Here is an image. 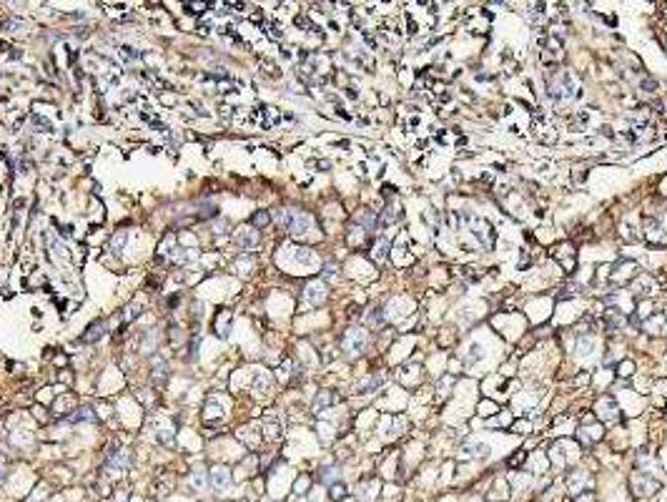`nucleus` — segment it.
Here are the masks:
<instances>
[{"mask_svg": "<svg viewBox=\"0 0 667 502\" xmlns=\"http://www.w3.org/2000/svg\"><path fill=\"white\" fill-rule=\"evenodd\" d=\"M572 96V78L567 70H552L549 73V83H547V98L555 101V103H562Z\"/></svg>", "mask_w": 667, "mask_h": 502, "instance_id": "nucleus-1", "label": "nucleus"}, {"mask_svg": "<svg viewBox=\"0 0 667 502\" xmlns=\"http://www.w3.org/2000/svg\"><path fill=\"white\" fill-rule=\"evenodd\" d=\"M279 226L284 231H289V234H306L311 226V216L304 211H296V209H284V211H279Z\"/></svg>", "mask_w": 667, "mask_h": 502, "instance_id": "nucleus-2", "label": "nucleus"}, {"mask_svg": "<svg viewBox=\"0 0 667 502\" xmlns=\"http://www.w3.org/2000/svg\"><path fill=\"white\" fill-rule=\"evenodd\" d=\"M464 223H466V231L472 234L482 246H492L494 244V228L487 219H479V216H472V214H464Z\"/></svg>", "mask_w": 667, "mask_h": 502, "instance_id": "nucleus-3", "label": "nucleus"}, {"mask_svg": "<svg viewBox=\"0 0 667 502\" xmlns=\"http://www.w3.org/2000/svg\"><path fill=\"white\" fill-rule=\"evenodd\" d=\"M341 346H344V352H349V354H361L364 346H366V332L364 329H349L341 336Z\"/></svg>", "mask_w": 667, "mask_h": 502, "instance_id": "nucleus-4", "label": "nucleus"}, {"mask_svg": "<svg viewBox=\"0 0 667 502\" xmlns=\"http://www.w3.org/2000/svg\"><path fill=\"white\" fill-rule=\"evenodd\" d=\"M645 239H647V244H655V246H662V244H667V231L662 228V223L657 221V219H645Z\"/></svg>", "mask_w": 667, "mask_h": 502, "instance_id": "nucleus-5", "label": "nucleus"}, {"mask_svg": "<svg viewBox=\"0 0 667 502\" xmlns=\"http://www.w3.org/2000/svg\"><path fill=\"white\" fill-rule=\"evenodd\" d=\"M233 241L239 244V249L251 251V249H256V246H258V231H256L254 226H244V228H239V231H236V236H233Z\"/></svg>", "mask_w": 667, "mask_h": 502, "instance_id": "nucleus-6", "label": "nucleus"}, {"mask_svg": "<svg viewBox=\"0 0 667 502\" xmlns=\"http://www.w3.org/2000/svg\"><path fill=\"white\" fill-rule=\"evenodd\" d=\"M228 482H231V475H228L226 467H213V470H211V485H213L216 490L228 487Z\"/></svg>", "mask_w": 667, "mask_h": 502, "instance_id": "nucleus-7", "label": "nucleus"}, {"mask_svg": "<svg viewBox=\"0 0 667 502\" xmlns=\"http://www.w3.org/2000/svg\"><path fill=\"white\" fill-rule=\"evenodd\" d=\"M324 299H326V291H324V286L319 281H313V284L306 286V301L308 304H321Z\"/></svg>", "mask_w": 667, "mask_h": 502, "instance_id": "nucleus-8", "label": "nucleus"}, {"mask_svg": "<svg viewBox=\"0 0 667 502\" xmlns=\"http://www.w3.org/2000/svg\"><path fill=\"white\" fill-rule=\"evenodd\" d=\"M228 332H231V312H228V309H223V312L216 317V334L228 336Z\"/></svg>", "mask_w": 667, "mask_h": 502, "instance_id": "nucleus-9", "label": "nucleus"}, {"mask_svg": "<svg viewBox=\"0 0 667 502\" xmlns=\"http://www.w3.org/2000/svg\"><path fill=\"white\" fill-rule=\"evenodd\" d=\"M464 454H469V457H487L489 454V445H484V442H466L464 445Z\"/></svg>", "mask_w": 667, "mask_h": 502, "instance_id": "nucleus-10", "label": "nucleus"}, {"mask_svg": "<svg viewBox=\"0 0 667 502\" xmlns=\"http://www.w3.org/2000/svg\"><path fill=\"white\" fill-rule=\"evenodd\" d=\"M70 419H73V422H93V419H96V412H93L91 407H78L75 414H73Z\"/></svg>", "mask_w": 667, "mask_h": 502, "instance_id": "nucleus-11", "label": "nucleus"}, {"mask_svg": "<svg viewBox=\"0 0 667 502\" xmlns=\"http://www.w3.org/2000/svg\"><path fill=\"white\" fill-rule=\"evenodd\" d=\"M101 336H103V322H96V324L88 327V334H83L81 341H96V339H101Z\"/></svg>", "mask_w": 667, "mask_h": 502, "instance_id": "nucleus-12", "label": "nucleus"}, {"mask_svg": "<svg viewBox=\"0 0 667 502\" xmlns=\"http://www.w3.org/2000/svg\"><path fill=\"white\" fill-rule=\"evenodd\" d=\"M268 223H271L268 211H256V214L251 216V226H254V228H263V226H268Z\"/></svg>", "mask_w": 667, "mask_h": 502, "instance_id": "nucleus-13", "label": "nucleus"}, {"mask_svg": "<svg viewBox=\"0 0 667 502\" xmlns=\"http://www.w3.org/2000/svg\"><path fill=\"white\" fill-rule=\"evenodd\" d=\"M386 254H389V241H386V239H379V241H376V246H374V254H371V256H374V261H384V259H386Z\"/></svg>", "mask_w": 667, "mask_h": 502, "instance_id": "nucleus-14", "label": "nucleus"}, {"mask_svg": "<svg viewBox=\"0 0 667 502\" xmlns=\"http://www.w3.org/2000/svg\"><path fill=\"white\" fill-rule=\"evenodd\" d=\"M357 221H359V223H364L366 228H374V226H376V216H374V211H366V209H364V211H359Z\"/></svg>", "mask_w": 667, "mask_h": 502, "instance_id": "nucleus-15", "label": "nucleus"}, {"mask_svg": "<svg viewBox=\"0 0 667 502\" xmlns=\"http://www.w3.org/2000/svg\"><path fill=\"white\" fill-rule=\"evenodd\" d=\"M331 402H334V394H331V392H321V394L316 397V402H313V412H319V409L329 407Z\"/></svg>", "mask_w": 667, "mask_h": 502, "instance_id": "nucleus-16", "label": "nucleus"}, {"mask_svg": "<svg viewBox=\"0 0 667 502\" xmlns=\"http://www.w3.org/2000/svg\"><path fill=\"white\" fill-rule=\"evenodd\" d=\"M191 485H193L196 490H201V487L206 485V475H204V470H196V472L191 475Z\"/></svg>", "mask_w": 667, "mask_h": 502, "instance_id": "nucleus-17", "label": "nucleus"}, {"mask_svg": "<svg viewBox=\"0 0 667 502\" xmlns=\"http://www.w3.org/2000/svg\"><path fill=\"white\" fill-rule=\"evenodd\" d=\"M344 495H346V487L339 482V485H331V500H344Z\"/></svg>", "mask_w": 667, "mask_h": 502, "instance_id": "nucleus-18", "label": "nucleus"}, {"mask_svg": "<svg viewBox=\"0 0 667 502\" xmlns=\"http://www.w3.org/2000/svg\"><path fill=\"white\" fill-rule=\"evenodd\" d=\"M281 25L279 23H268V38H281Z\"/></svg>", "mask_w": 667, "mask_h": 502, "instance_id": "nucleus-19", "label": "nucleus"}, {"mask_svg": "<svg viewBox=\"0 0 667 502\" xmlns=\"http://www.w3.org/2000/svg\"><path fill=\"white\" fill-rule=\"evenodd\" d=\"M632 369H635L632 362H622V364H619V374H632Z\"/></svg>", "mask_w": 667, "mask_h": 502, "instance_id": "nucleus-20", "label": "nucleus"}, {"mask_svg": "<svg viewBox=\"0 0 667 502\" xmlns=\"http://www.w3.org/2000/svg\"><path fill=\"white\" fill-rule=\"evenodd\" d=\"M334 274H336V266H334V264H326V266H324V277H326V279H331Z\"/></svg>", "mask_w": 667, "mask_h": 502, "instance_id": "nucleus-21", "label": "nucleus"}, {"mask_svg": "<svg viewBox=\"0 0 667 502\" xmlns=\"http://www.w3.org/2000/svg\"><path fill=\"white\" fill-rule=\"evenodd\" d=\"M574 294H577V286H572V284H569V286H564V289H562V294H560V296L564 299V296H574Z\"/></svg>", "mask_w": 667, "mask_h": 502, "instance_id": "nucleus-22", "label": "nucleus"}, {"mask_svg": "<svg viewBox=\"0 0 667 502\" xmlns=\"http://www.w3.org/2000/svg\"><path fill=\"white\" fill-rule=\"evenodd\" d=\"M369 322H371V324H379V322H381V309H374V314L369 317Z\"/></svg>", "mask_w": 667, "mask_h": 502, "instance_id": "nucleus-23", "label": "nucleus"}, {"mask_svg": "<svg viewBox=\"0 0 667 502\" xmlns=\"http://www.w3.org/2000/svg\"><path fill=\"white\" fill-rule=\"evenodd\" d=\"M123 241H126V234L115 236V239H113V249H121V246H123Z\"/></svg>", "mask_w": 667, "mask_h": 502, "instance_id": "nucleus-24", "label": "nucleus"}, {"mask_svg": "<svg viewBox=\"0 0 667 502\" xmlns=\"http://www.w3.org/2000/svg\"><path fill=\"white\" fill-rule=\"evenodd\" d=\"M642 88H645V91H647V88H650V91H655V88H657V83H655L652 78H645V81H642Z\"/></svg>", "mask_w": 667, "mask_h": 502, "instance_id": "nucleus-25", "label": "nucleus"}, {"mask_svg": "<svg viewBox=\"0 0 667 502\" xmlns=\"http://www.w3.org/2000/svg\"><path fill=\"white\" fill-rule=\"evenodd\" d=\"M331 477H334V470H331V467L321 470V480H324V482H326V480H331Z\"/></svg>", "mask_w": 667, "mask_h": 502, "instance_id": "nucleus-26", "label": "nucleus"}, {"mask_svg": "<svg viewBox=\"0 0 667 502\" xmlns=\"http://www.w3.org/2000/svg\"><path fill=\"white\" fill-rule=\"evenodd\" d=\"M524 454H527V452H519L517 457H512V459H509V465H512V467H514V465H519V462H522V457H524Z\"/></svg>", "mask_w": 667, "mask_h": 502, "instance_id": "nucleus-27", "label": "nucleus"}, {"mask_svg": "<svg viewBox=\"0 0 667 502\" xmlns=\"http://www.w3.org/2000/svg\"><path fill=\"white\" fill-rule=\"evenodd\" d=\"M574 502H595V497L584 492V495H579V500H574Z\"/></svg>", "mask_w": 667, "mask_h": 502, "instance_id": "nucleus-28", "label": "nucleus"}, {"mask_svg": "<svg viewBox=\"0 0 667 502\" xmlns=\"http://www.w3.org/2000/svg\"><path fill=\"white\" fill-rule=\"evenodd\" d=\"M482 414H494V404H482Z\"/></svg>", "mask_w": 667, "mask_h": 502, "instance_id": "nucleus-29", "label": "nucleus"}]
</instances>
